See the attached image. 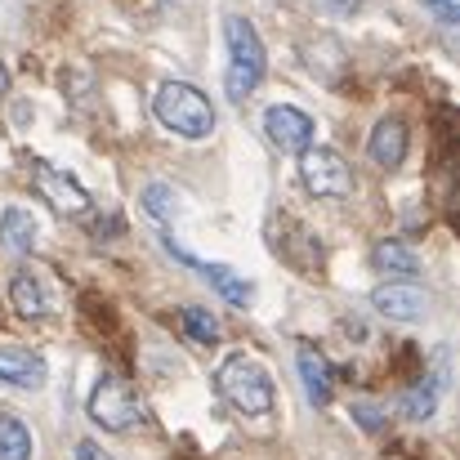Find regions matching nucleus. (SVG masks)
Instances as JSON below:
<instances>
[{
  "instance_id": "obj_1",
  "label": "nucleus",
  "mask_w": 460,
  "mask_h": 460,
  "mask_svg": "<svg viewBox=\"0 0 460 460\" xmlns=\"http://www.w3.org/2000/svg\"><path fill=\"white\" fill-rule=\"evenodd\" d=\"M224 36H228V81L224 85H228L233 103H246L260 90L264 72H269V54H264V40H260L255 22L242 18V13L224 18Z\"/></svg>"
},
{
  "instance_id": "obj_2",
  "label": "nucleus",
  "mask_w": 460,
  "mask_h": 460,
  "mask_svg": "<svg viewBox=\"0 0 460 460\" xmlns=\"http://www.w3.org/2000/svg\"><path fill=\"white\" fill-rule=\"evenodd\" d=\"M215 389L224 394L228 407H237L242 416H269L278 394H273V376L251 358V353H228L215 371Z\"/></svg>"
},
{
  "instance_id": "obj_3",
  "label": "nucleus",
  "mask_w": 460,
  "mask_h": 460,
  "mask_svg": "<svg viewBox=\"0 0 460 460\" xmlns=\"http://www.w3.org/2000/svg\"><path fill=\"white\" fill-rule=\"evenodd\" d=\"M153 108H156V121H161L165 130H174L179 139H210V130H215V108H210V99H206L197 85H188V81L161 85Z\"/></svg>"
},
{
  "instance_id": "obj_4",
  "label": "nucleus",
  "mask_w": 460,
  "mask_h": 460,
  "mask_svg": "<svg viewBox=\"0 0 460 460\" xmlns=\"http://www.w3.org/2000/svg\"><path fill=\"white\" fill-rule=\"evenodd\" d=\"M90 420L94 425H103L108 434H126L130 425H139L144 420V402H139V394L130 389V380H121V376H99V385H94V394H90Z\"/></svg>"
},
{
  "instance_id": "obj_5",
  "label": "nucleus",
  "mask_w": 460,
  "mask_h": 460,
  "mask_svg": "<svg viewBox=\"0 0 460 460\" xmlns=\"http://www.w3.org/2000/svg\"><path fill=\"white\" fill-rule=\"evenodd\" d=\"M300 183L313 197H349L353 192V165L335 148H313L300 153Z\"/></svg>"
},
{
  "instance_id": "obj_6",
  "label": "nucleus",
  "mask_w": 460,
  "mask_h": 460,
  "mask_svg": "<svg viewBox=\"0 0 460 460\" xmlns=\"http://www.w3.org/2000/svg\"><path fill=\"white\" fill-rule=\"evenodd\" d=\"M31 183H36V192L45 197V206L49 210H58V215H67V219H81L94 201H90V192L72 179V174H63V170H54L49 161H36L31 165Z\"/></svg>"
},
{
  "instance_id": "obj_7",
  "label": "nucleus",
  "mask_w": 460,
  "mask_h": 460,
  "mask_svg": "<svg viewBox=\"0 0 460 460\" xmlns=\"http://www.w3.org/2000/svg\"><path fill=\"white\" fill-rule=\"evenodd\" d=\"M264 135H269V144L278 148V153H305L308 144H313V117L300 112V108H291V103H273L269 112H264Z\"/></svg>"
},
{
  "instance_id": "obj_8",
  "label": "nucleus",
  "mask_w": 460,
  "mask_h": 460,
  "mask_svg": "<svg viewBox=\"0 0 460 460\" xmlns=\"http://www.w3.org/2000/svg\"><path fill=\"white\" fill-rule=\"evenodd\" d=\"M371 308L389 322H420L429 313V296L416 282H385L371 291Z\"/></svg>"
},
{
  "instance_id": "obj_9",
  "label": "nucleus",
  "mask_w": 460,
  "mask_h": 460,
  "mask_svg": "<svg viewBox=\"0 0 460 460\" xmlns=\"http://www.w3.org/2000/svg\"><path fill=\"white\" fill-rule=\"evenodd\" d=\"M9 305L18 317L36 322V317H49L54 313V296H49V282L36 273V269H18L9 278Z\"/></svg>"
},
{
  "instance_id": "obj_10",
  "label": "nucleus",
  "mask_w": 460,
  "mask_h": 460,
  "mask_svg": "<svg viewBox=\"0 0 460 460\" xmlns=\"http://www.w3.org/2000/svg\"><path fill=\"white\" fill-rule=\"evenodd\" d=\"M407 148H411V135H407V121L402 117H380L376 130H371V144L367 153L380 170H398L407 161Z\"/></svg>"
},
{
  "instance_id": "obj_11",
  "label": "nucleus",
  "mask_w": 460,
  "mask_h": 460,
  "mask_svg": "<svg viewBox=\"0 0 460 460\" xmlns=\"http://www.w3.org/2000/svg\"><path fill=\"white\" fill-rule=\"evenodd\" d=\"M45 376H49V371H45V358H40V353L18 349V344L0 349V380H4V385H13V389H40Z\"/></svg>"
},
{
  "instance_id": "obj_12",
  "label": "nucleus",
  "mask_w": 460,
  "mask_h": 460,
  "mask_svg": "<svg viewBox=\"0 0 460 460\" xmlns=\"http://www.w3.org/2000/svg\"><path fill=\"white\" fill-rule=\"evenodd\" d=\"M296 367H300V380H305V394L313 407H326L331 402V389H335V380H331V362L313 349V344H300L296 349Z\"/></svg>"
},
{
  "instance_id": "obj_13",
  "label": "nucleus",
  "mask_w": 460,
  "mask_h": 460,
  "mask_svg": "<svg viewBox=\"0 0 460 460\" xmlns=\"http://www.w3.org/2000/svg\"><path fill=\"white\" fill-rule=\"evenodd\" d=\"M371 264H376L380 273H389V278H416V273H420V255H416L407 242H398V237H385V242H376V251H371Z\"/></svg>"
},
{
  "instance_id": "obj_14",
  "label": "nucleus",
  "mask_w": 460,
  "mask_h": 460,
  "mask_svg": "<svg viewBox=\"0 0 460 460\" xmlns=\"http://www.w3.org/2000/svg\"><path fill=\"white\" fill-rule=\"evenodd\" d=\"M0 246L9 255H31L36 251V219H31V210H18V206L4 210V219H0Z\"/></svg>"
},
{
  "instance_id": "obj_15",
  "label": "nucleus",
  "mask_w": 460,
  "mask_h": 460,
  "mask_svg": "<svg viewBox=\"0 0 460 460\" xmlns=\"http://www.w3.org/2000/svg\"><path fill=\"white\" fill-rule=\"evenodd\" d=\"M201 273L210 278V287H215L228 305L242 308V305H251V300H255V287H251L242 273H233V269H224V264H201Z\"/></svg>"
},
{
  "instance_id": "obj_16",
  "label": "nucleus",
  "mask_w": 460,
  "mask_h": 460,
  "mask_svg": "<svg viewBox=\"0 0 460 460\" xmlns=\"http://www.w3.org/2000/svg\"><path fill=\"white\" fill-rule=\"evenodd\" d=\"M0 460H31V434L9 411H0Z\"/></svg>"
},
{
  "instance_id": "obj_17",
  "label": "nucleus",
  "mask_w": 460,
  "mask_h": 460,
  "mask_svg": "<svg viewBox=\"0 0 460 460\" xmlns=\"http://www.w3.org/2000/svg\"><path fill=\"white\" fill-rule=\"evenodd\" d=\"M139 201H144V210L153 215L156 224H170V219L179 215V197H174V188H165V183H148Z\"/></svg>"
},
{
  "instance_id": "obj_18",
  "label": "nucleus",
  "mask_w": 460,
  "mask_h": 460,
  "mask_svg": "<svg viewBox=\"0 0 460 460\" xmlns=\"http://www.w3.org/2000/svg\"><path fill=\"white\" fill-rule=\"evenodd\" d=\"M179 322H183V331H188L197 344H206V349H210V344H219V322H215L206 308H183V313H179Z\"/></svg>"
},
{
  "instance_id": "obj_19",
  "label": "nucleus",
  "mask_w": 460,
  "mask_h": 460,
  "mask_svg": "<svg viewBox=\"0 0 460 460\" xmlns=\"http://www.w3.org/2000/svg\"><path fill=\"white\" fill-rule=\"evenodd\" d=\"M434 407H438V394H434L429 380L416 385V389H407V398H402V416H411V420H429Z\"/></svg>"
},
{
  "instance_id": "obj_20",
  "label": "nucleus",
  "mask_w": 460,
  "mask_h": 460,
  "mask_svg": "<svg viewBox=\"0 0 460 460\" xmlns=\"http://www.w3.org/2000/svg\"><path fill=\"white\" fill-rule=\"evenodd\" d=\"M353 420H358L367 434H376V429L385 425V411H380L376 402H353Z\"/></svg>"
},
{
  "instance_id": "obj_21",
  "label": "nucleus",
  "mask_w": 460,
  "mask_h": 460,
  "mask_svg": "<svg viewBox=\"0 0 460 460\" xmlns=\"http://www.w3.org/2000/svg\"><path fill=\"white\" fill-rule=\"evenodd\" d=\"M425 9H429L438 22H447V27L460 18V0H425Z\"/></svg>"
},
{
  "instance_id": "obj_22",
  "label": "nucleus",
  "mask_w": 460,
  "mask_h": 460,
  "mask_svg": "<svg viewBox=\"0 0 460 460\" xmlns=\"http://www.w3.org/2000/svg\"><path fill=\"white\" fill-rule=\"evenodd\" d=\"M76 460H112V456H108L94 438H81V443H76Z\"/></svg>"
},
{
  "instance_id": "obj_23",
  "label": "nucleus",
  "mask_w": 460,
  "mask_h": 460,
  "mask_svg": "<svg viewBox=\"0 0 460 460\" xmlns=\"http://www.w3.org/2000/svg\"><path fill=\"white\" fill-rule=\"evenodd\" d=\"M4 94H9V67L0 63V99H4Z\"/></svg>"
}]
</instances>
